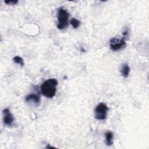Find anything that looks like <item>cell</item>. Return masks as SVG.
Listing matches in <instances>:
<instances>
[{
	"mask_svg": "<svg viewBox=\"0 0 149 149\" xmlns=\"http://www.w3.org/2000/svg\"><path fill=\"white\" fill-rule=\"evenodd\" d=\"M58 84V80L55 78H51L45 80L40 86L41 92L44 96L48 98H53L56 92Z\"/></svg>",
	"mask_w": 149,
	"mask_h": 149,
	"instance_id": "obj_1",
	"label": "cell"
},
{
	"mask_svg": "<svg viewBox=\"0 0 149 149\" xmlns=\"http://www.w3.org/2000/svg\"><path fill=\"white\" fill-rule=\"evenodd\" d=\"M57 18L58 22L57 28L58 29L63 30L68 26L69 13L66 10L62 8H59L58 10Z\"/></svg>",
	"mask_w": 149,
	"mask_h": 149,
	"instance_id": "obj_2",
	"label": "cell"
},
{
	"mask_svg": "<svg viewBox=\"0 0 149 149\" xmlns=\"http://www.w3.org/2000/svg\"><path fill=\"white\" fill-rule=\"evenodd\" d=\"M108 111V106L105 104L101 102L96 106L94 109V117L97 120H104L107 118Z\"/></svg>",
	"mask_w": 149,
	"mask_h": 149,
	"instance_id": "obj_3",
	"label": "cell"
},
{
	"mask_svg": "<svg viewBox=\"0 0 149 149\" xmlns=\"http://www.w3.org/2000/svg\"><path fill=\"white\" fill-rule=\"evenodd\" d=\"M126 46L125 38L122 37H113L109 41L110 49L113 51H118L125 48Z\"/></svg>",
	"mask_w": 149,
	"mask_h": 149,
	"instance_id": "obj_4",
	"label": "cell"
},
{
	"mask_svg": "<svg viewBox=\"0 0 149 149\" xmlns=\"http://www.w3.org/2000/svg\"><path fill=\"white\" fill-rule=\"evenodd\" d=\"M2 113L3 116V123L8 126H12L15 121V118L12 113L10 112V109L8 108H5L3 110Z\"/></svg>",
	"mask_w": 149,
	"mask_h": 149,
	"instance_id": "obj_5",
	"label": "cell"
},
{
	"mask_svg": "<svg viewBox=\"0 0 149 149\" xmlns=\"http://www.w3.org/2000/svg\"><path fill=\"white\" fill-rule=\"evenodd\" d=\"M25 101L27 102L33 103V104L38 105L40 103V97L37 94H30L26 97Z\"/></svg>",
	"mask_w": 149,
	"mask_h": 149,
	"instance_id": "obj_6",
	"label": "cell"
},
{
	"mask_svg": "<svg viewBox=\"0 0 149 149\" xmlns=\"http://www.w3.org/2000/svg\"><path fill=\"white\" fill-rule=\"evenodd\" d=\"M105 144L107 146H111L113 144V133L111 131H107L105 133Z\"/></svg>",
	"mask_w": 149,
	"mask_h": 149,
	"instance_id": "obj_7",
	"label": "cell"
},
{
	"mask_svg": "<svg viewBox=\"0 0 149 149\" xmlns=\"http://www.w3.org/2000/svg\"><path fill=\"white\" fill-rule=\"evenodd\" d=\"M130 71V67L129 66V65L127 63H123L122 65L121 69H120V73H121L122 76L123 77H125V78L127 77L129 74Z\"/></svg>",
	"mask_w": 149,
	"mask_h": 149,
	"instance_id": "obj_8",
	"label": "cell"
},
{
	"mask_svg": "<svg viewBox=\"0 0 149 149\" xmlns=\"http://www.w3.org/2000/svg\"><path fill=\"white\" fill-rule=\"evenodd\" d=\"M70 24L72 26V27H73V29H77L80 26V21H79L78 19H77L76 18H72L70 20Z\"/></svg>",
	"mask_w": 149,
	"mask_h": 149,
	"instance_id": "obj_9",
	"label": "cell"
},
{
	"mask_svg": "<svg viewBox=\"0 0 149 149\" xmlns=\"http://www.w3.org/2000/svg\"><path fill=\"white\" fill-rule=\"evenodd\" d=\"M13 60L14 62H15L17 64L20 65L21 66H23L24 65L23 59L19 56H15V57H13Z\"/></svg>",
	"mask_w": 149,
	"mask_h": 149,
	"instance_id": "obj_10",
	"label": "cell"
},
{
	"mask_svg": "<svg viewBox=\"0 0 149 149\" xmlns=\"http://www.w3.org/2000/svg\"><path fill=\"white\" fill-rule=\"evenodd\" d=\"M4 2L7 5H15L18 2V1H5Z\"/></svg>",
	"mask_w": 149,
	"mask_h": 149,
	"instance_id": "obj_11",
	"label": "cell"
},
{
	"mask_svg": "<svg viewBox=\"0 0 149 149\" xmlns=\"http://www.w3.org/2000/svg\"><path fill=\"white\" fill-rule=\"evenodd\" d=\"M122 35H123V37L125 38L126 39V38L129 35V30L127 29H125L124 30V31L122 33Z\"/></svg>",
	"mask_w": 149,
	"mask_h": 149,
	"instance_id": "obj_12",
	"label": "cell"
},
{
	"mask_svg": "<svg viewBox=\"0 0 149 149\" xmlns=\"http://www.w3.org/2000/svg\"><path fill=\"white\" fill-rule=\"evenodd\" d=\"M81 50L82 51V52H85V50H84V49H83L82 47L81 48Z\"/></svg>",
	"mask_w": 149,
	"mask_h": 149,
	"instance_id": "obj_13",
	"label": "cell"
}]
</instances>
